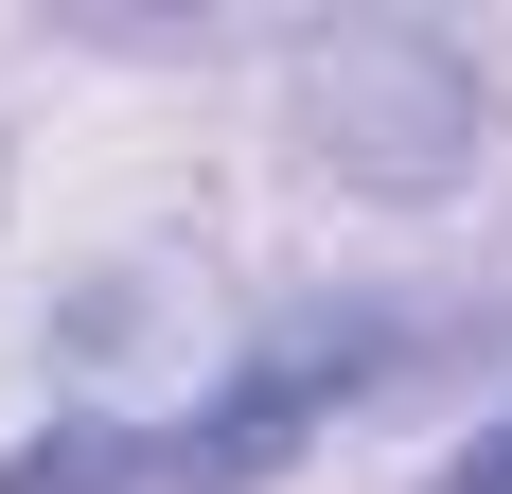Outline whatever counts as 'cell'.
Instances as JSON below:
<instances>
[{"mask_svg":"<svg viewBox=\"0 0 512 494\" xmlns=\"http://www.w3.org/2000/svg\"><path fill=\"white\" fill-rule=\"evenodd\" d=\"M389 318H354V300H318V318H283V336H248V371H212V389H177V424H106V406H71L53 442L0 459V494H248L283 477V459L336 424V406L389 371Z\"/></svg>","mask_w":512,"mask_h":494,"instance_id":"1","label":"cell"},{"mask_svg":"<svg viewBox=\"0 0 512 494\" xmlns=\"http://www.w3.org/2000/svg\"><path fill=\"white\" fill-rule=\"evenodd\" d=\"M301 159L336 195L424 212L495 159V71L442 18H336V36H301Z\"/></svg>","mask_w":512,"mask_h":494,"instance_id":"2","label":"cell"},{"mask_svg":"<svg viewBox=\"0 0 512 494\" xmlns=\"http://www.w3.org/2000/svg\"><path fill=\"white\" fill-rule=\"evenodd\" d=\"M424 494H512V424H495V442H460V459H442Z\"/></svg>","mask_w":512,"mask_h":494,"instance_id":"3","label":"cell"}]
</instances>
